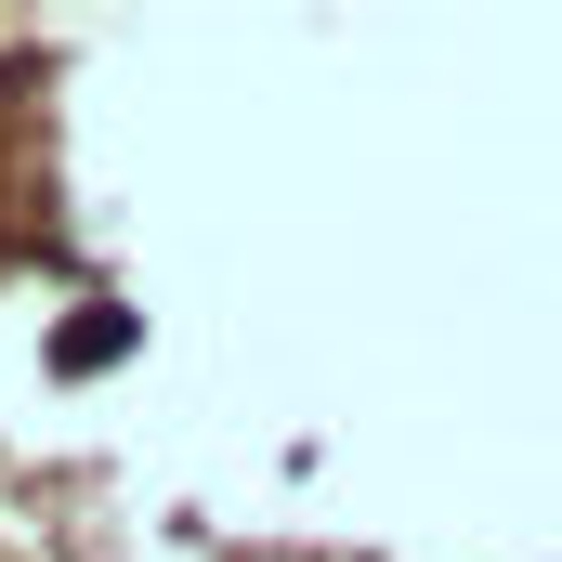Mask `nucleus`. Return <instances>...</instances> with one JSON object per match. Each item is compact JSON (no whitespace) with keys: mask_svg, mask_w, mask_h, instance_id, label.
Here are the masks:
<instances>
[{"mask_svg":"<svg viewBox=\"0 0 562 562\" xmlns=\"http://www.w3.org/2000/svg\"><path fill=\"white\" fill-rule=\"evenodd\" d=\"M105 353H132V314H105V301H92V327H66V340H53V367H105Z\"/></svg>","mask_w":562,"mask_h":562,"instance_id":"nucleus-1","label":"nucleus"}]
</instances>
